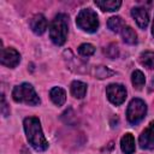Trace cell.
I'll return each mask as SVG.
<instances>
[{
	"label": "cell",
	"mask_w": 154,
	"mask_h": 154,
	"mask_svg": "<svg viewBox=\"0 0 154 154\" xmlns=\"http://www.w3.org/2000/svg\"><path fill=\"white\" fill-rule=\"evenodd\" d=\"M24 130L26 138L35 150L43 152L48 148V142L42 132L40 120L36 117H28L24 119Z\"/></svg>",
	"instance_id": "1"
},
{
	"label": "cell",
	"mask_w": 154,
	"mask_h": 154,
	"mask_svg": "<svg viewBox=\"0 0 154 154\" xmlns=\"http://www.w3.org/2000/svg\"><path fill=\"white\" fill-rule=\"evenodd\" d=\"M69 34V17L64 13H59L54 17L51 28H49V36L53 43L57 46H61L65 43Z\"/></svg>",
	"instance_id": "2"
},
{
	"label": "cell",
	"mask_w": 154,
	"mask_h": 154,
	"mask_svg": "<svg viewBox=\"0 0 154 154\" xmlns=\"http://www.w3.org/2000/svg\"><path fill=\"white\" fill-rule=\"evenodd\" d=\"M12 97L16 102L26 103V105H38L40 97L36 94L34 87L29 83H22L19 85H16L12 90Z\"/></svg>",
	"instance_id": "3"
},
{
	"label": "cell",
	"mask_w": 154,
	"mask_h": 154,
	"mask_svg": "<svg viewBox=\"0 0 154 154\" xmlns=\"http://www.w3.org/2000/svg\"><path fill=\"white\" fill-rule=\"evenodd\" d=\"M76 24L79 29L87 32H95L99 28V19L96 12L91 8H83L79 11L76 18Z\"/></svg>",
	"instance_id": "4"
},
{
	"label": "cell",
	"mask_w": 154,
	"mask_h": 154,
	"mask_svg": "<svg viewBox=\"0 0 154 154\" xmlns=\"http://www.w3.org/2000/svg\"><path fill=\"white\" fill-rule=\"evenodd\" d=\"M147 113V105L141 99H132L126 109V118L128 122L132 125L138 124Z\"/></svg>",
	"instance_id": "5"
},
{
	"label": "cell",
	"mask_w": 154,
	"mask_h": 154,
	"mask_svg": "<svg viewBox=\"0 0 154 154\" xmlns=\"http://www.w3.org/2000/svg\"><path fill=\"white\" fill-rule=\"evenodd\" d=\"M106 94H107L108 100L116 106L122 105L126 99V89H125V87L122 85V84H118V83H112V84L107 85Z\"/></svg>",
	"instance_id": "6"
},
{
	"label": "cell",
	"mask_w": 154,
	"mask_h": 154,
	"mask_svg": "<svg viewBox=\"0 0 154 154\" xmlns=\"http://www.w3.org/2000/svg\"><path fill=\"white\" fill-rule=\"evenodd\" d=\"M20 61V54L14 48H2L1 49V64L7 67H16Z\"/></svg>",
	"instance_id": "7"
},
{
	"label": "cell",
	"mask_w": 154,
	"mask_h": 154,
	"mask_svg": "<svg viewBox=\"0 0 154 154\" xmlns=\"http://www.w3.org/2000/svg\"><path fill=\"white\" fill-rule=\"evenodd\" d=\"M138 143L142 149H154V120H152L141 134Z\"/></svg>",
	"instance_id": "8"
},
{
	"label": "cell",
	"mask_w": 154,
	"mask_h": 154,
	"mask_svg": "<svg viewBox=\"0 0 154 154\" xmlns=\"http://www.w3.org/2000/svg\"><path fill=\"white\" fill-rule=\"evenodd\" d=\"M131 16L141 29H146L149 23V13L143 7H134L131 10Z\"/></svg>",
	"instance_id": "9"
},
{
	"label": "cell",
	"mask_w": 154,
	"mask_h": 154,
	"mask_svg": "<svg viewBox=\"0 0 154 154\" xmlns=\"http://www.w3.org/2000/svg\"><path fill=\"white\" fill-rule=\"evenodd\" d=\"M30 29L32 30V32H35L36 35H42L46 29H47V19L43 14L38 13V14H35L31 19H30Z\"/></svg>",
	"instance_id": "10"
},
{
	"label": "cell",
	"mask_w": 154,
	"mask_h": 154,
	"mask_svg": "<svg viewBox=\"0 0 154 154\" xmlns=\"http://www.w3.org/2000/svg\"><path fill=\"white\" fill-rule=\"evenodd\" d=\"M95 5L100 7L102 11L113 12L122 6V1L120 0H95Z\"/></svg>",
	"instance_id": "11"
},
{
	"label": "cell",
	"mask_w": 154,
	"mask_h": 154,
	"mask_svg": "<svg viewBox=\"0 0 154 154\" xmlns=\"http://www.w3.org/2000/svg\"><path fill=\"white\" fill-rule=\"evenodd\" d=\"M49 96H51V100L53 101V103H55L57 106H63L66 101V93L60 87H54L53 89H51Z\"/></svg>",
	"instance_id": "12"
},
{
	"label": "cell",
	"mask_w": 154,
	"mask_h": 154,
	"mask_svg": "<svg viewBox=\"0 0 154 154\" xmlns=\"http://www.w3.org/2000/svg\"><path fill=\"white\" fill-rule=\"evenodd\" d=\"M120 148L125 154H134L135 152V138L131 134H125L120 140Z\"/></svg>",
	"instance_id": "13"
},
{
	"label": "cell",
	"mask_w": 154,
	"mask_h": 154,
	"mask_svg": "<svg viewBox=\"0 0 154 154\" xmlns=\"http://www.w3.org/2000/svg\"><path fill=\"white\" fill-rule=\"evenodd\" d=\"M70 90L73 97L76 99H83L87 93V84L81 81H73L70 85Z\"/></svg>",
	"instance_id": "14"
},
{
	"label": "cell",
	"mask_w": 154,
	"mask_h": 154,
	"mask_svg": "<svg viewBox=\"0 0 154 154\" xmlns=\"http://www.w3.org/2000/svg\"><path fill=\"white\" fill-rule=\"evenodd\" d=\"M120 32H122V37H123L124 42H126L129 45H135L137 42V35L131 26L125 25Z\"/></svg>",
	"instance_id": "15"
},
{
	"label": "cell",
	"mask_w": 154,
	"mask_h": 154,
	"mask_svg": "<svg viewBox=\"0 0 154 154\" xmlns=\"http://www.w3.org/2000/svg\"><path fill=\"white\" fill-rule=\"evenodd\" d=\"M131 82H132V85H134L135 89L141 90L142 87L144 85V82H146L143 72L140 71V70H135L132 72V75H131Z\"/></svg>",
	"instance_id": "16"
},
{
	"label": "cell",
	"mask_w": 154,
	"mask_h": 154,
	"mask_svg": "<svg viewBox=\"0 0 154 154\" xmlns=\"http://www.w3.org/2000/svg\"><path fill=\"white\" fill-rule=\"evenodd\" d=\"M140 61L143 66H146L149 70L154 69V52L150 51H146L143 53H141L140 55Z\"/></svg>",
	"instance_id": "17"
},
{
	"label": "cell",
	"mask_w": 154,
	"mask_h": 154,
	"mask_svg": "<svg viewBox=\"0 0 154 154\" xmlns=\"http://www.w3.org/2000/svg\"><path fill=\"white\" fill-rule=\"evenodd\" d=\"M107 25H108V28H109L113 32H120V31L123 30V28L125 26L124 23H123V20H122V18L118 17V16L111 17V18L108 19V22H107Z\"/></svg>",
	"instance_id": "18"
},
{
	"label": "cell",
	"mask_w": 154,
	"mask_h": 154,
	"mask_svg": "<svg viewBox=\"0 0 154 154\" xmlns=\"http://www.w3.org/2000/svg\"><path fill=\"white\" fill-rule=\"evenodd\" d=\"M113 73H114V72H113L112 70H109L108 67H106V66H96V67H95V72H94L95 77L99 78V79L108 78V77L112 76Z\"/></svg>",
	"instance_id": "19"
},
{
	"label": "cell",
	"mask_w": 154,
	"mask_h": 154,
	"mask_svg": "<svg viewBox=\"0 0 154 154\" xmlns=\"http://www.w3.org/2000/svg\"><path fill=\"white\" fill-rule=\"evenodd\" d=\"M78 53L82 55V57H90L95 53V47L90 43H82L79 47H78Z\"/></svg>",
	"instance_id": "20"
},
{
	"label": "cell",
	"mask_w": 154,
	"mask_h": 154,
	"mask_svg": "<svg viewBox=\"0 0 154 154\" xmlns=\"http://www.w3.org/2000/svg\"><path fill=\"white\" fill-rule=\"evenodd\" d=\"M106 54L109 57V58H117L118 57V47L116 45H109V47L107 48L106 51Z\"/></svg>",
	"instance_id": "21"
},
{
	"label": "cell",
	"mask_w": 154,
	"mask_h": 154,
	"mask_svg": "<svg viewBox=\"0 0 154 154\" xmlns=\"http://www.w3.org/2000/svg\"><path fill=\"white\" fill-rule=\"evenodd\" d=\"M1 112L5 117H7L10 114V109L7 107V103H6V99H5V95L2 94L1 95Z\"/></svg>",
	"instance_id": "22"
},
{
	"label": "cell",
	"mask_w": 154,
	"mask_h": 154,
	"mask_svg": "<svg viewBox=\"0 0 154 154\" xmlns=\"http://www.w3.org/2000/svg\"><path fill=\"white\" fill-rule=\"evenodd\" d=\"M152 34L154 36V19H153V25H152Z\"/></svg>",
	"instance_id": "23"
},
{
	"label": "cell",
	"mask_w": 154,
	"mask_h": 154,
	"mask_svg": "<svg viewBox=\"0 0 154 154\" xmlns=\"http://www.w3.org/2000/svg\"><path fill=\"white\" fill-rule=\"evenodd\" d=\"M150 87H152V88H154V78H153V79H152V82H150Z\"/></svg>",
	"instance_id": "24"
}]
</instances>
